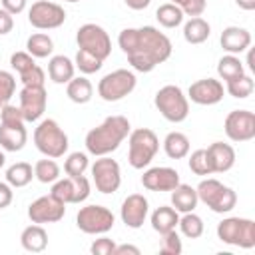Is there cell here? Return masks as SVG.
Segmentation results:
<instances>
[{
	"mask_svg": "<svg viewBox=\"0 0 255 255\" xmlns=\"http://www.w3.org/2000/svg\"><path fill=\"white\" fill-rule=\"evenodd\" d=\"M118 44L128 56L131 68L141 74L155 70L159 64L169 60L173 52L171 40L153 26L124 28L118 36Z\"/></svg>",
	"mask_w": 255,
	"mask_h": 255,
	"instance_id": "cell-1",
	"label": "cell"
},
{
	"mask_svg": "<svg viewBox=\"0 0 255 255\" xmlns=\"http://www.w3.org/2000/svg\"><path fill=\"white\" fill-rule=\"evenodd\" d=\"M131 126L129 120L124 116H110L106 118L100 126L92 128L86 133V149L88 153L100 157V155H110L120 147V143L129 135Z\"/></svg>",
	"mask_w": 255,
	"mask_h": 255,
	"instance_id": "cell-2",
	"label": "cell"
},
{
	"mask_svg": "<svg viewBox=\"0 0 255 255\" xmlns=\"http://www.w3.org/2000/svg\"><path fill=\"white\" fill-rule=\"evenodd\" d=\"M34 143H36V149L42 155L52 157V159L62 157L68 151V145H70L66 131L52 118L42 120L36 126V129H34Z\"/></svg>",
	"mask_w": 255,
	"mask_h": 255,
	"instance_id": "cell-3",
	"label": "cell"
},
{
	"mask_svg": "<svg viewBox=\"0 0 255 255\" xmlns=\"http://www.w3.org/2000/svg\"><path fill=\"white\" fill-rule=\"evenodd\" d=\"M128 143H129L128 161L133 169L147 167L159 149V139H157L155 131H151L149 128H137V129L129 131Z\"/></svg>",
	"mask_w": 255,
	"mask_h": 255,
	"instance_id": "cell-4",
	"label": "cell"
},
{
	"mask_svg": "<svg viewBox=\"0 0 255 255\" xmlns=\"http://www.w3.org/2000/svg\"><path fill=\"white\" fill-rule=\"evenodd\" d=\"M153 104L157 112L171 124H181L189 116V100L179 86L167 84L155 92Z\"/></svg>",
	"mask_w": 255,
	"mask_h": 255,
	"instance_id": "cell-5",
	"label": "cell"
},
{
	"mask_svg": "<svg viewBox=\"0 0 255 255\" xmlns=\"http://www.w3.org/2000/svg\"><path fill=\"white\" fill-rule=\"evenodd\" d=\"M195 191H197V199L205 203L213 213H229L237 203V193L213 177L199 181Z\"/></svg>",
	"mask_w": 255,
	"mask_h": 255,
	"instance_id": "cell-6",
	"label": "cell"
},
{
	"mask_svg": "<svg viewBox=\"0 0 255 255\" xmlns=\"http://www.w3.org/2000/svg\"><path fill=\"white\" fill-rule=\"evenodd\" d=\"M217 239L241 247V249H253L255 247V221L247 217H225L217 223Z\"/></svg>",
	"mask_w": 255,
	"mask_h": 255,
	"instance_id": "cell-7",
	"label": "cell"
},
{
	"mask_svg": "<svg viewBox=\"0 0 255 255\" xmlns=\"http://www.w3.org/2000/svg\"><path fill=\"white\" fill-rule=\"evenodd\" d=\"M135 74L131 70L120 68L106 74L98 84V96L104 102H120L135 90Z\"/></svg>",
	"mask_w": 255,
	"mask_h": 255,
	"instance_id": "cell-8",
	"label": "cell"
},
{
	"mask_svg": "<svg viewBox=\"0 0 255 255\" xmlns=\"http://www.w3.org/2000/svg\"><path fill=\"white\" fill-rule=\"evenodd\" d=\"M76 42H78V48L80 50H86L90 52L92 56H96L98 60H106L110 54H112V40L108 36V32L94 24V22H88V24H82L76 32Z\"/></svg>",
	"mask_w": 255,
	"mask_h": 255,
	"instance_id": "cell-9",
	"label": "cell"
},
{
	"mask_svg": "<svg viewBox=\"0 0 255 255\" xmlns=\"http://www.w3.org/2000/svg\"><path fill=\"white\" fill-rule=\"evenodd\" d=\"M116 223L114 213L104 205H86L76 213V225L86 235H104Z\"/></svg>",
	"mask_w": 255,
	"mask_h": 255,
	"instance_id": "cell-10",
	"label": "cell"
},
{
	"mask_svg": "<svg viewBox=\"0 0 255 255\" xmlns=\"http://www.w3.org/2000/svg\"><path fill=\"white\" fill-rule=\"evenodd\" d=\"M28 22L38 30H54L66 22V10L52 0H38L28 10Z\"/></svg>",
	"mask_w": 255,
	"mask_h": 255,
	"instance_id": "cell-11",
	"label": "cell"
},
{
	"mask_svg": "<svg viewBox=\"0 0 255 255\" xmlns=\"http://www.w3.org/2000/svg\"><path fill=\"white\" fill-rule=\"evenodd\" d=\"M92 179L100 193H116L122 185L120 163L108 155H100L92 165Z\"/></svg>",
	"mask_w": 255,
	"mask_h": 255,
	"instance_id": "cell-12",
	"label": "cell"
},
{
	"mask_svg": "<svg viewBox=\"0 0 255 255\" xmlns=\"http://www.w3.org/2000/svg\"><path fill=\"white\" fill-rule=\"evenodd\" d=\"M223 129L225 135L235 143L249 141L255 137V114L249 110H233L227 114Z\"/></svg>",
	"mask_w": 255,
	"mask_h": 255,
	"instance_id": "cell-13",
	"label": "cell"
},
{
	"mask_svg": "<svg viewBox=\"0 0 255 255\" xmlns=\"http://www.w3.org/2000/svg\"><path fill=\"white\" fill-rule=\"evenodd\" d=\"M66 215V203H62L58 197H54L52 193L42 195L38 199H34L28 205V217L32 223L44 225V223H56Z\"/></svg>",
	"mask_w": 255,
	"mask_h": 255,
	"instance_id": "cell-14",
	"label": "cell"
},
{
	"mask_svg": "<svg viewBox=\"0 0 255 255\" xmlns=\"http://www.w3.org/2000/svg\"><path fill=\"white\" fill-rule=\"evenodd\" d=\"M50 193L54 197H58L62 203H82L90 197V181L84 175L78 177H64V179H56L52 183Z\"/></svg>",
	"mask_w": 255,
	"mask_h": 255,
	"instance_id": "cell-15",
	"label": "cell"
},
{
	"mask_svg": "<svg viewBox=\"0 0 255 255\" xmlns=\"http://www.w3.org/2000/svg\"><path fill=\"white\" fill-rule=\"evenodd\" d=\"M48 106V94L44 86H24L20 90V112L24 122H38Z\"/></svg>",
	"mask_w": 255,
	"mask_h": 255,
	"instance_id": "cell-16",
	"label": "cell"
},
{
	"mask_svg": "<svg viewBox=\"0 0 255 255\" xmlns=\"http://www.w3.org/2000/svg\"><path fill=\"white\" fill-rule=\"evenodd\" d=\"M223 96H225V88L215 78L197 80L187 90V100H191L197 106H215L223 100Z\"/></svg>",
	"mask_w": 255,
	"mask_h": 255,
	"instance_id": "cell-17",
	"label": "cell"
},
{
	"mask_svg": "<svg viewBox=\"0 0 255 255\" xmlns=\"http://www.w3.org/2000/svg\"><path fill=\"white\" fill-rule=\"evenodd\" d=\"M147 213H149V203L141 193L128 195L120 207V217L129 229H139L147 219Z\"/></svg>",
	"mask_w": 255,
	"mask_h": 255,
	"instance_id": "cell-18",
	"label": "cell"
},
{
	"mask_svg": "<svg viewBox=\"0 0 255 255\" xmlns=\"http://www.w3.org/2000/svg\"><path fill=\"white\" fill-rule=\"evenodd\" d=\"M179 183V173L173 167H149L141 175V185L149 191H171Z\"/></svg>",
	"mask_w": 255,
	"mask_h": 255,
	"instance_id": "cell-19",
	"label": "cell"
},
{
	"mask_svg": "<svg viewBox=\"0 0 255 255\" xmlns=\"http://www.w3.org/2000/svg\"><path fill=\"white\" fill-rule=\"evenodd\" d=\"M205 153H207V159H209L211 173H225L235 165V149L229 143L213 141L205 149Z\"/></svg>",
	"mask_w": 255,
	"mask_h": 255,
	"instance_id": "cell-20",
	"label": "cell"
},
{
	"mask_svg": "<svg viewBox=\"0 0 255 255\" xmlns=\"http://www.w3.org/2000/svg\"><path fill=\"white\" fill-rule=\"evenodd\" d=\"M219 42H221V48L227 54H235L237 56V54L245 52L251 46V34H249V30H245L241 26H227L221 32Z\"/></svg>",
	"mask_w": 255,
	"mask_h": 255,
	"instance_id": "cell-21",
	"label": "cell"
},
{
	"mask_svg": "<svg viewBox=\"0 0 255 255\" xmlns=\"http://www.w3.org/2000/svg\"><path fill=\"white\" fill-rule=\"evenodd\" d=\"M199 199H197V191L195 187L187 185V183H177L173 189H171V207L177 211V213H189L197 207Z\"/></svg>",
	"mask_w": 255,
	"mask_h": 255,
	"instance_id": "cell-22",
	"label": "cell"
},
{
	"mask_svg": "<svg viewBox=\"0 0 255 255\" xmlns=\"http://www.w3.org/2000/svg\"><path fill=\"white\" fill-rule=\"evenodd\" d=\"M28 131L24 126H6L0 124V147L4 151H20L26 145Z\"/></svg>",
	"mask_w": 255,
	"mask_h": 255,
	"instance_id": "cell-23",
	"label": "cell"
},
{
	"mask_svg": "<svg viewBox=\"0 0 255 255\" xmlns=\"http://www.w3.org/2000/svg\"><path fill=\"white\" fill-rule=\"evenodd\" d=\"M74 72H76L74 62L64 54L52 56L48 62V76L54 84H68L74 78Z\"/></svg>",
	"mask_w": 255,
	"mask_h": 255,
	"instance_id": "cell-24",
	"label": "cell"
},
{
	"mask_svg": "<svg viewBox=\"0 0 255 255\" xmlns=\"http://www.w3.org/2000/svg\"><path fill=\"white\" fill-rule=\"evenodd\" d=\"M20 243L30 253H42L48 247V233L42 225L32 223V225L24 227V231L20 233Z\"/></svg>",
	"mask_w": 255,
	"mask_h": 255,
	"instance_id": "cell-25",
	"label": "cell"
},
{
	"mask_svg": "<svg viewBox=\"0 0 255 255\" xmlns=\"http://www.w3.org/2000/svg\"><path fill=\"white\" fill-rule=\"evenodd\" d=\"M149 221H151L153 231H157L159 235H163V233L173 231V229L177 227L179 213H177V211H175L171 205H159V207H157V209L151 213Z\"/></svg>",
	"mask_w": 255,
	"mask_h": 255,
	"instance_id": "cell-26",
	"label": "cell"
},
{
	"mask_svg": "<svg viewBox=\"0 0 255 255\" xmlns=\"http://www.w3.org/2000/svg\"><path fill=\"white\" fill-rule=\"evenodd\" d=\"M163 151L169 159H183L189 155V137L181 131H169L163 139Z\"/></svg>",
	"mask_w": 255,
	"mask_h": 255,
	"instance_id": "cell-27",
	"label": "cell"
},
{
	"mask_svg": "<svg viewBox=\"0 0 255 255\" xmlns=\"http://www.w3.org/2000/svg\"><path fill=\"white\" fill-rule=\"evenodd\" d=\"M66 94L74 104H88L94 96V86L86 76H74L66 84Z\"/></svg>",
	"mask_w": 255,
	"mask_h": 255,
	"instance_id": "cell-28",
	"label": "cell"
},
{
	"mask_svg": "<svg viewBox=\"0 0 255 255\" xmlns=\"http://www.w3.org/2000/svg\"><path fill=\"white\" fill-rule=\"evenodd\" d=\"M211 34V26L201 16L189 18L183 26V38L187 44H203Z\"/></svg>",
	"mask_w": 255,
	"mask_h": 255,
	"instance_id": "cell-29",
	"label": "cell"
},
{
	"mask_svg": "<svg viewBox=\"0 0 255 255\" xmlns=\"http://www.w3.org/2000/svg\"><path fill=\"white\" fill-rule=\"evenodd\" d=\"M52 50H54V42L44 32H36L26 40V52L32 58H48Z\"/></svg>",
	"mask_w": 255,
	"mask_h": 255,
	"instance_id": "cell-30",
	"label": "cell"
},
{
	"mask_svg": "<svg viewBox=\"0 0 255 255\" xmlns=\"http://www.w3.org/2000/svg\"><path fill=\"white\" fill-rule=\"evenodd\" d=\"M34 177V169L26 161H16L6 169V181L12 187H26Z\"/></svg>",
	"mask_w": 255,
	"mask_h": 255,
	"instance_id": "cell-31",
	"label": "cell"
},
{
	"mask_svg": "<svg viewBox=\"0 0 255 255\" xmlns=\"http://www.w3.org/2000/svg\"><path fill=\"white\" fill-rule=\"evenodd\" d=\"M155 18L163 28H177L183 22V12L177 4L165 2L155 10Z\"/></svg>",
	"mask_w": 255,
	"mask_h": 255,
	"instance_id": "cell-32",
	"label": "cell"
},
{
	"mask_svg": "<svg viewBox=\"0 0 255 255\" xmlns=\"http://www.w3.org/2000/svg\"><path fill=\"white\" fill-rule=\"evenodd\" d=\"M217 74H219L221 80L229 82V80L239 78L241 74H245V68H243V62L235 54H227L217 62Z\"/></svg>",
	"mask_w": 255,
	"mask_h": 255,
	"instance_id": "cell-33",
	"label": "cell"
},
{
	"mask_svg": "<svg viewBox=\"0 0 255 255\" xmlns=\"http://www.w3.org/2000/svg\"><path fill=\"white\" fill-rule=\"evenodd\" d=\"M177 225H179V231H181L187 239H199V237L203 235V231H205L203 219H201L197 213H193V211L183 213V217H179Z\"/></svg>",
	"mask_w": 255,
	"mask_h": 255,
	"instance_id": "cell-34",
	"label": "cell"
},
{
	"mask_svg": "<svg viewBox=\"0 0 255 255\" xmlns=\"http://www.w3.org/2000/svg\"><path fill=\"white\" fill-rule=\"evenodd\" d=\"M34 177L40 183H54L56 179H60V165L52 157L38 159L34 165Z\"/></svg>",
	"mask_w": 255,
	"mask_h": 255,
	"instance_id": "cell-35",
	"label": "cell"
},
{
	"mask_svg": "<svg viewBox=\"0 0 255 255\" xmlns=\"http://www.w3.org/2000/svg\"><path fill=\"white\" fill-rule=\"evenodd\" d=\"M227 84V92H229V96H233V98H239V100H243V98H249L251 94H253V88H255V84H253V78L251 76H247V74H241L239 78H233V80H229V82H225Z\"/></svg>",
	"mask_w": 255,
	"mask_h": 255,
	"instance_id": "cell-36",
	"label": "cell"
},
{
	"mask_svg": "<svg viewBox=\"0 0 255 255\" xmlns=\"http://www.w3.org/2000/svg\"><path fill=\"white\" fill-rule=\"evenodd\" d=\"M88 165H90L88 155L82 153V151H74V153L68 155V159H66V163H64V171H66V175H70V177H78V175H84V173H86Z\"/></svg>",
	"mask_w": 255,
	"mask_h": 255,
	"instance_id": "cell-37",
	"label": "cell"
},
{
	"mask_svg": "<svg viewBox=\"0 0 255 255\" xmlns=\"http://www.w3.org/2000/svg\"><path fill=\"white\" fill-rule=\"evenodd\" d=\"M102 60H98L96 56H92L90 52H86V50H80L78 48V52H76V60H74V66L82 72V74H96V72H100V68H102Z\"/></svg>",
	"mask_w": 255,
	"mask_h": 255,
	"instance_id": "cell-38",
	"label": "cell"
},
{
	"mask_svg": "<svg viewBox=\"0 0 255 255\" xmlns=\"http://www.w3.org/2000/svg\"><path fill=\"white\" fill-rule=\"evenodd\" d=\"M16 92V78L12 72L0 70V108L10 104L12 96Z\"/></svg>",
	"mask_w": 255,
	"mask_h": 255,
	"instance_id": "cell-39",
	"label": "cell"
},
{
	"mask_svg": "<svg viewBox=\"0 0 255 255\" xmlns=\"http://www.w3.org/2000/svg\"><path fill=\"white\" fill-rule=\"evenodd\" d=\"M187 163H189V169L195 175H213L211 173V167H209V159H207L205 149H195L189 155V161Z\"/></svg>",
	"mask_w": 255,
	"mask_h": 255,
	"instance_id": "cell-40",
	"label": "cell"
},
{
	"mask_svg": "<svg viewBox=\"0 0 255 255\" xmlns=\"http://www.w3.org/2000/svg\"><path fill=\"white\" fill-rule=\"evenodd\" d=\"M183 251V245H181V239L177 235V231H167L161 235V243H159V253L163 255H179Z\"/></svg>",
	"mask_w": 255,
	"mask_h": 255,
	"instance_id": "cell-41",
	"label": "cell"
},
{
	"mask_svg": "<svg viewBox=\"0 0 255 255\" xmlns=\"http://www.w3.org/2000/svg\"><path fill=\"white\" fill-rule=\"evenodd\" d=\"M0 124H6V126H24V116L20 112V108L12 106V104H6L0 108Z\"/></svg>",
	"mask_w": 255,
	"mask_h": 255,
	"instance_id": "cell-42",
	"label": "cell"
},
{
	"mask_svg": "<svg viewBox=\"0 0 255 255\" xmlns=\"http://www.w3.org/2000/svg\"><path fill=\"white\" fill-rule=\"evenodd\" d=\"M34 60H36V58H32L28 52H14V54L10 56V66H12V70H16L18 74H24V72L30 70L32 66H36Z\"/></svg>",
	"mask_w": 255,
	"mask_h": 255,
	"instance_id": "cell-43",
	"label": "cell"
},
{
	"mask_svg": "<svg viewBox=\"0 0 255 255\" xmlns=\"http://www.w3.org/2000/svg\"><path fill=\"white\" fill-rule=\"evenodd\" d=\"M20 80H22L24 86H44L46 74H44V70L36 64V66H32L30 70H26L24 74H20Z\"/></svg>",
	"mask_w": 255,
	"mask_h": 255,
	"instance_id": "cell-44",
	"label": "cell"
},
{
	"mask_svg": "<svg viewBox=\"0 0 255 255\" xmlns=\"http://www.w3.org/2000/svg\"><path fill=\"white\" fill-rule=\"evenodd\" d=\"M183 16H189V18H195V16H201L207 8V0H183L179 4Z\"/></svg>",
	"mask_w": 255,
	"mask_h": 255,
	"instance_id": "cell-45",
	"label": "cell"
},
{
	"mask_svg": "<svg viewBox=\"0 0 255 255\" xmlns=\"http://www.w3.org/2000/svg\"><path fill=\"white\" fill-rule=\"evenodd\" d=\"M114 249H116V243L110 237H100L90 245V251L94 255H114Z\"/></svg>",
	"mask_w": 255,
	"mask_h": 255,
	"instance_id": "cell-46",
	"label": "cell"
},
{
	"mask_svg": "<svg viewBox=\"0 0 255 255\" xmlns=\"http://www.w3.org/2000/svg\"><path fill=\"white\" fill-rule=\"evenodd\" d=\"M14 199L12 185L8 181H0V209H6Z\"/></svg>",
	"mask_w": 255,
	"mask_h": 255,
	"instance_id": "cell-47",
	"label": "cell"
},
{
	"mask_svg": "<svg viewBox=\"0 0 255 255\" xmlns=\"http://www.w3.org/2000/svg\"><path fill=\"white\" fill-rule=\"evenodd\" d=\"M14 28V18L10 12H6L4 8H0V36H6L8 32H12Z\"/></svg>",
	"mask_w": 255,
	"mask_h": 255,
	"instance_id": "cell-48",
	"label": "cell"
},
{
	"mask_svg": "<svg viewBox=\"0 0 255 255\" xmlns=\"http://www.w3.org/2000/svg\"><path fill=\"white\" fill-rule=\"evenodd\" d=\"M2 8H4L6 12H10L12 16H16V14L24 12L26 0H2Z\"/></svg>",
	"mask_w": 255,
	"mask_h": 255,
	"instance_id": "cell-49",
	"label": "cell"
},
{
	"mask_svg": "<svg viewBox=\"0 0 255 255\" xmlns=\"http://www.w3.org/2000/svg\"><path fill=\"white\" fill-rule=\"evenodd\" d=\"M139 255V249L135 245H129V243H124V245H116L114 249V255Z\"/></svg>",
	"mask_w": 255,
	"mask_h": 255,
	"instance_id": "cell-50",
	"label": "cell"
},
{
	"mask_svg": "<svg viewBox=\"0 0 255 255\" xmlns=\"http://www.w3.org/2000/svg\"><path fill=\"white\" fill-rule=\"evenodd\" d=\"M124 2H126V6L131 8V10H143V8L149 6L151 0H124Z\"/></svg>",
	"mask_w": 255,
	"mask_h": 255,
	"instance_id": "cell-51",
	"label": "cell"
},
{
	"mask_svg": "<svg viewBox=\"0 0 255 255\" xmlns=\"http://www.w3.org/2000/svg\"><path fill=\"white\" fill-rule=\"evenodd\" d=\"M235 4H237L241 10H247V12L255 10V0H235Z\"/></svg>",
	"mask_w": 255,
	"mask_h": 255,
	"instance_id": "cell-52",
	"label": "cell"
},
{
	"mask_svg": "<svg viewBox=\"0 0 255 255\" xmlns=\"http://www.w3.org/2000/svg\"><path fill=\"white\" fill-rule=\"evenodd\" d=\"M4 163H6V155H4V151H0V169L4 167Z\"/></svg>",
	"mask_w": 255,
	"mask_h": 255,
	"instance_id": "cell-53",
	"label": "cell"
},
{
	"mask_svg": "<svg viewBox=\"0 0 255 255\" xmlns=\"http://www.w3.org/2000/svg\"><path fill=\"white\" fill-rule=\"evenodd\" d=\"M169 2H171V4H177V6H179V4L183 2V0H169Z\"/></svg>",
	"mask_w": 255,
	"mask_h": 255,
	"instance_id": "cell-54",
	"label": "cell"
},
{
	"mask_svg": "<svg viewBox=\"0 0 255 255\" xmlns=\"http://www.w3.org/2000/svg\"><path fill=\"white\" fill-rule=\"evenodd\" d=\"M64 2H80V0H64Z\"/></svg>",
	"mask_w": 255,
	"mask_h": 255,
	"instance_id": "cell-55",
	"label": "cell"
}]
</instances>
